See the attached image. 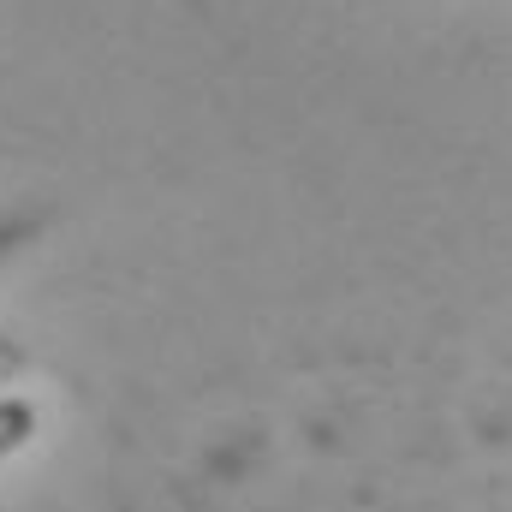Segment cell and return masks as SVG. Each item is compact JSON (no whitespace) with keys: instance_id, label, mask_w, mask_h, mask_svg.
I'll use <instances>...</instances> for the list:
<instances>
[{"instance_id":"cell-1","label":"cell","mask_w":512,"mask_h":512,"mask_svg":"<svg viewBox=\"0 0 512 512\" xmlns=\"http://www.w3.org/2000/svg\"><path fill=\"white\" fill-rule=\"evenodd\" d=\"M36 435V405L30 399H0V459L18 453Z\"/></svg>"},{"instance_id":"cell-2","label":"cell","mask_w":512,"mask_h":512,"mask_svg":"<svg viewBox=\"0 0 512 512\" xmlns=\"http://www.w3.org/2000/svg\"><path fill=\"white\" fill-rule=\"evenodd\" d=\"M18 233H24V221H6V227H0V251H6V245H12Z\"/></svg>"}]
</instances>
